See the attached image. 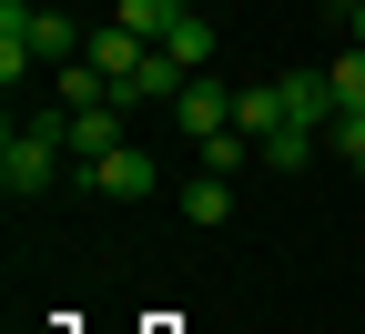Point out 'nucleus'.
I'll list each match as a JSON object with an SVG mask.
<instances>
[{
    "mask_svg": "<svg viewBox=\"0 0 365 334\" xmlns=\"http://www.w3.org/2000/svg\"><path fill=\"white\" fill-rule=\"evenodd\" d=\"M61 172H71V152L51 142V122H11V132H0V193H11V203H41Z\"/></svg>",
    "mask_w": 365,
    "mask_h": 334,
    "instance_id": "obj_1",
    "label": "nucleus"
},
{
    "mask_svg": "<svg viewBox=\"0 0 365 334\" xmlns=\"http://www.w3.org/2000/svg\"><path fill=\"white\" fill-rule=\"evenodd\" d=\"M71 182H81V193H102V203H143L163 172H153L143 142H122V152H102V162H71Z\"/></svg>",
    "mask_w": 365,
    "mask_h": 334,
    "instance_id": "obj_2",
    "label": "nucleus"
},
{
    "mask_svg": "<svg viewBox=\"0 0 365 334\" xmlns=\"http://www.w3.org/2000/svg\"><path fill=\"white\" fill-rule=\"evenodd\" d=\"M81 51H91V61L112 71V102H122V91H132V71H143V61L163 51V41H143L132 21H91V41H81Z\"/></svg>",
    "mask_w": 365,
    "mask_h": 334,
    "instance_id": "obj_3",
    "label": "nucleus"
},
{
    "mask_svg": "<svg viewBox=\"0 0 365 334\" xmlns=\"http://www.w3.org/2000/svg\"><path fill=\"white\" fill-rule=\"evenodd\" d=\"M122 112H132V102H91V112H61V152H71V162H102V152H122V142H132V132H122Z\"/></svg>",
    "mask_w": 365,
    "mask_h": 334,
    "instance_id": "obj_4",
    "label": "nucleus"
},
{
    "mask_svg": "<svg viewBox=\"0 0 365 334\" xmlns=\"http://www.w3.org/2000/svg\"><path fill=\"white\" fill-rule=\"evenodd\" d=\"M234 102H244V91H223V81H203V71H193V81H182V102H173V112H182V142L234 132Z\"/></svg>",
    "mask_w": 365,
    "mask_h": 334,
    "instance_id": "obj_5",
    "label": "nucleus"
},
{
    "mask_svg": "<svg viewBox=\"0 0 365 334\" xmlns=\"http://www.w3.org/2000/svg\"><path fill=\"white\" fill-rule=\"evenodd\" d=\"M51 102H61V112H91V102H112V71L91 61V51H81V61H61V71H51Z\"/></svg>",
    "mask_w": 365,
    "mask_h": 334,
    "instance_id": "obj_6",
    "label": "nucleus"
},
{
    "mask_svg": "<svg viewBox=\"0 0 365 334\" xmlns=\"http://www.w3.org/2000/svg\"><path fill=\"white\" fill-rule=\"evenodd\" d=\"M182 223H234V182H223V172H193V182H182Z\"/></svg>",
    "mask_w": 365,
    "mask_h": 334,
    "instance_id": "obj_7",
    "label": "nucleus"
},
{
    "mask_svg": "<svg viewBox=\"0 0 365 334\" xmlns=\"http://www.w3.org/2000/svg\"><path fill=\"white\" fill-rule=\"evenodd\" d=\"M193 162H203V172H223V182H234L244 162H264V142H254V132H213V142H193Z\"/></svg>",
    "mask_w": 365,
    "mask_h": 334,
    "instance_id": "obj_8",
    "label": "nucleus"
},
{
    "mask_svg": "<svg viewBox=\"0 0 365 334\" xmlns=\"http://www.w3.org/2000/svg\"><path fill=\"white\" fill-rule=\"evenodd\" d=\"M314 152H325V132H304V122L294 132H264V172H304Z\"/></svg>",
    "mask_w": 365,
    "mask_h": 334,
    "instance_id": "obj_9",
    "label": "nucleus"
},
{
    "mask_svg": "<svg viewBox=\"0 0 365 334\" xmlns=\"http://www.w3.org/2000/svg\"><path fill=\"white\" fill-rule=\"evenodd\" d=\"M163 51H173L182 71H213V21H203V11H182V21H173V41H163Z\"/></svg>",
    "mask_w": 365,
    "mask_h": 334,
    "instance_id": "obj_10",
    "label": "nucleus"
},
{
    "mask_svg": "<svg viewBox=\"0 0 365 334\" xmlns=\"http://www.w3.org/2000/svg\"><path fill=\"white\" fill-rule=\"evenodd\" d=\"M325 81H335V112H365V41H345Z\"/></svg>",
    "mask_w": 365,
    "mask_h": 334,
    "instance_id": "obj_11",
    "label": "nucleus"
},
{
    "mask_svg": "<svg viewBox=\"0 0 365 334\" xmlns=\"http://www.w3.org/2000/svg\"><path fill=\"white\" fill-rule=\"evenodd\" d=\"M112 21H132V31H143V41H173V21H182V0H122V11Z\"/></svg>",
    "mask_w": 365,
    "mask_h": 334,
    "instance_id": "obj_12",
    "label": "nucleus"
},
{
    "mask_svg": "<svg viewBox=\"0 0 365 334\" xmlns=\"http://www.w3.org/2000/svg\"><path fill=\"white\" fill-rule=\"evenodd\" d=\"M325 152H345L355 182H365V112H335V122H325Z\"/></svg>",
    "mask_w": 365,
    "mask_h": 334,
    "instance_id": "obj_13",
    "label": "nucleus"
},
{
    "mask_svg": "<svg viewBox=\"0 0 365 334\" xmlns=\"http://www.w3.org/2000/svg\"><path fill=\"white\" fill-rule=\"evenodd\" d=\"M335 11H345V41H365V0H335Z\"/></svg>",
    "mask_w": 365,
    "mask_h": 334,
    "instance_id": "obj_14",
    "label": "nucleus"
}]
</instances>
